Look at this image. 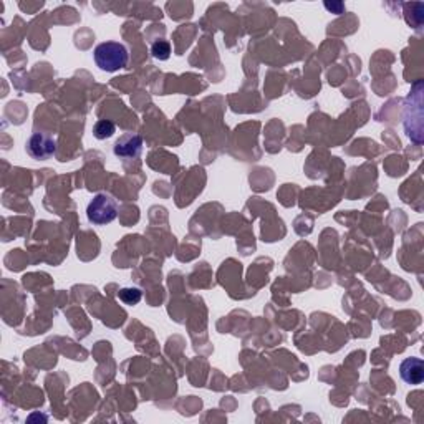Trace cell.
Masks as SVG:
<instances>
[{"mask_svg":"<svg viewBox=\"0 0 424 424\" xmlns=\"http://www.w3.org/2000/svg\"><path fill=\"white\" fill-rule=\"evenodd\" d=\"M93 58L100 70L113 73L128 65L130 53H128V48L119 41H103L95 48Z\"/></svg>","mask_w":424,"mask_h":424,"instance_id":"cell-1","label":"cell"},{"mask_svg":"<svg viewBox=\"0 0 424 424\" xmlns=\"http://www.w3.org/2000/svg\"><path fill=\"white\" fill-rule=\"evenodd\" d=\"M118 216V202L106 192L96 194L86 207V218L91 224L106 225L113 223Z\"/></svg>","mask_w":424,"mask_h":424,"instance_id":"cell-2","label":"cell"},{"mask_svg":"<svg viewBox=\"0 0 424 424\" xmlns=\"http://www.w3.org/2000/svg\"><path fill=\"white\" fill-rule=\"evenodd\" d=\"M25 150L32 159L45 161L57 153V141L47 133H34L27 141Z\"/></svg>","mask_w":424,"mask_h":424,"instance_id":"cell-3","label":"cell"},{"mask_svg":"<svg viewBox=\"0 0 424 424\" xmlns=\"http://www.w3.org/2000/svg\"><path fill=\"white\" fill-rule=\"evenodd\" d=\"M143 151V138L135 133H126L119 136L113 146L114 156L121 159H136L140 158Z\"/></svg>","mask_w":424,"mask_h":424,"instance_id":"cell-4","label":"cell"},{"mask_svg":"<svg viewBox=\"0 0 424 424\" xmlns=\"http://www.w3.org/2000/svg\"><path fill=\"white\" fill-rule=\"evenodd\" d=\"M401 380L406 385L418 386L424 381V363L421 358H406L399 365Z\"/></svg>","mask_w":424,"mask_h":424,"instance_id":"cell-5","label":"cell"},{"mask_svg":"<svg viewBox=\"0 0 424 424\" xmlns=\"http://www.w3.org/2000/svg\"><path fill=\"white\" fill-rule=\"evenodd\" d=\"M114 133H117V126H114V123L110 121V119H98L93 126V136L100 141L108 140Z\"/></svg>","mask_w":424,"mask_h":424,"instance_id":"cell-6","label":"cell"},{"mask_svg":"<svg viewBox=\"0 0 424 424\" xmlns=\"http://www.w3.org/2000/svg\"><path fill=\"white\" fill-rule=\"evenodd\" d=\"M141 290L136 289V287H126V289H121L118 292V298L121 300L124 305H138V303L141 302Z\"/></svg>","mask_w":424,"mask_h":424,"instance_id":"cell-7","label":"cell"},{"mask_svg":"<svg viewBox=\"0 0 424 424\" xmlns=\"http://www.w3.org/2000/svg\"><path fill=\"white\" fill-rule=\"evenodd\" d=\"M151 53L156 60H168L171 57V45L166 40H156L151 47Z\"/></svg>","mask_w":424,"mask_h":424,"instance_id":"cell-8","label":"cell"}]
</instances>
